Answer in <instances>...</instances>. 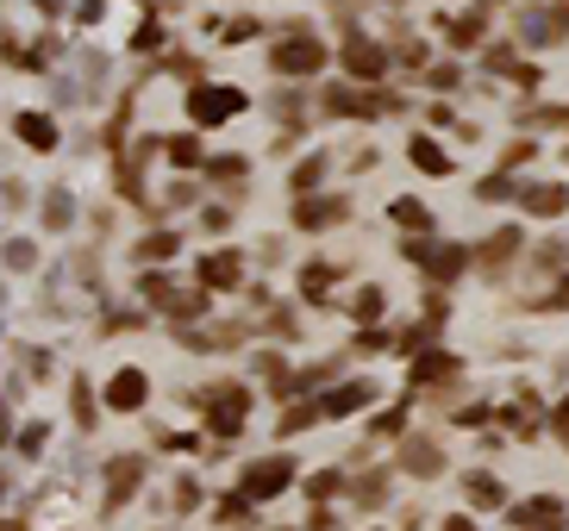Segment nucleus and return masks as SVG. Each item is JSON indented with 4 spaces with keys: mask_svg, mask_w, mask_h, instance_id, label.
Here are the masks:
<instances>
[{
    "mask_svg": "<svg viewBox=\"0 0 569 531\" xmlns=\"http://www.w3.org/2000/svg\"><path fill=\"white\" fill-rule=\"evenodd\" d=\"M226 113H238V88H201V94H194V119H201V126H213V119H226Z\"/></svg>",
    "mask_w": 569,
    "mask_h": 531,
    "instance_id": "1",
    "label": "nucleus"
},
{
    "mask_svg": "<svg viewBox=\"0 0 569 531\" xmlns=\"http://www.w3.org/2000/svg\"><path fill=\"white\" fill-rule=\"evenodd\" d=\"M276 69H288V76H307V69H319V44L295 38L288 50H276Z\"/></svg>",
    "mask_w": 569,
    "mask_h": 531,
    "instance_id": "2",
    "label": "nucleus"
},
{
    "mask_svg": "<svg viewBox=\"0 0 569 531\" xmlns=\"http://www.w3.org/2000/svg\"><path fill=\"white\" fill-rule=\"evenodd\" d=\"M282 482H288V463H257L251 475H244V494H251V500H263V494H276Z\"/></svg>",
    "mask_w": 569,
    "mask_h": 531,
    "instance_id": "3",
    "label": "nucleus"
},
{
    "mask_svg": "<svg viewBox=\"0 0 569 531\" xmlns=\"http://www.w3.org/2000/svg\"><path fill=\"white\" fill-rule=\"evenodd\" d=\"M138 400H144V375H138V369H126V375H113V407H119V413H132Z\"/></svg>",
    "mask_w": 569,
    "mask_h": 531,
    "instance_id": "4",
    "label": "nucleus"
},
{
    "mask_svg": "<svg viewBox=\"0 0 569 531\" xmlns=\"http://www.w3.org/2000/svg\"><path fill=\"white\" fill-rule=\"evenodd\" d=\"M213 419H219V425H226V432H238V425H244V394H238V388H232V394H219Z\"/></svg>",
    "mask_w": 569,
    "mask_h": 531,
    "instance_id": "5",
    "label": "nucleus"
},
{
    "mask_svg": "<svg viewBox=\"0 0 569 531\" xmlns=\"http://www.w3.org/2000/svg\"><path fill=\"white\" fill-rule=\"evenodd\" d=\"M363 400H369V388H338V394L326 400V413H357Z\"/></svg>",
    "mask_w": 569,
    "mask_h": 531,
    "instance_id": "6",
    "label": "nucleus"
},
{
    "mask_svg": "<svg viewBox=\"0 0 569 531\" xmlns=\"http://www.w3.org/2000/svg\"><path fill=\"white\" fill-rule=\"evenodd\" d=\"M19 132H26V144H51V119H32V113H26V119H19Z\"/></svg>",
    "mask_w": 569,
    "mask_h": 531,
    "instance_id": "7",
    "label": "nucleus"
},
{
    "mask_svg": "<svg viewBox=\"0 0 569 531\" xmlns=\"http://www.w3.org/2000/svg\"><path fill=\"white\" fill-rule=\"evenodd\" d=\"M351 69H357V76H376V69H382V57H376L369 44H357L351 50Z\"/></svg>",
    "mask_w": 569,
    "mask_h": 531,
    "instance_id": "8",
    "label": "nucleus"
},
{
    "mask_svg": "<svg viewBox=\"0 0 569 531\" xmlns=\"http://www.w3.org/2000/svg\"><path fill=\"white\" fill-rule=\"evenodd\" d=\"M207 282H238V263L232 257H213V263H207Z\"/></svg>",
    "mask_w": 569,
    "mask_h": 531,
    "instance_id": "9",
    "label": "nucleus"
},
{
    "mask_svg": "<svg viewBox=\"0 0 569 531\" xmlns=\"http://www.w3.org/2000/svg\"><path fill=\"white\" fill-rule=\"evenodd\" d=\"M413 163H419V169H432V176H438V169H445V157H438V150L426 144V138H419V144H413Z\"/></svg>",
    "mask_w": 569,
    "mask_h": 531,
    "instance_id": "10",
    "label": "nucleus"
},
{
    "mask_svg": "<svg viewBox=\"0 0 569 531\" xmlns=\"http://www.w3.org/2000/svg\"><path fill=\"white\" fill-rule=\"evenodd\" d=\"M532 207H538V213H557V207H563V194H557V188H538Z\"/></svg>",
    "mask_w": 569,
    "mask_h": 531,
    "instance_id": "11",
    "label": "nucleus"
},
{
    "mask_svg": "<svg viewBox=\"0 0 569 531\" xmlns=\"http://www.w3.org/2000/svg\"><path fill=\"white\" fill-rule=\"evenodd\" d=\"M326 282H332V269H307L301 288H307V294H326Z\"/></svg>",
    "mask_w": 569,
    "mask_h": 531,
    "instance_id": "12",
    "label": "nucleus"
},
{
    "mask_svg": "<svg viewBox=\"0 0 569 531\" xmlns=\"http://www.w3.org/2000/svg\"><path fill=\"white\" fill-rule=\"evenodd\" d=\"M44 219H51V226H69V194H51V213Z\"/></svg>",
    "mask_w": 569,
    "mask_h": 531,
    "instance_id": "13",
    "label": "nucleus"
},
{
    "mask_svg": "<svg viewBox=\"0 0 569 531\" xmlns=\"http://www.w3.org/2000/svg\"><path fill=\"white\" fill-rule=\"evenodd\" d=\"M395 219H401V226H426V213H419L413 200H401V207H395Z\"/></svg>",
    "mask_w": 569,
    "mask_h": 531,
    "instance_id": "14",
    "label": "nucleus"
},
{
    "mask_svg": "<svg viewBox=\"0 0 569 531\" xmlns=\"http://www.w3.org/2000/svg\"><path fill=\"white\" fill-rule=\"evenodd\" d=\"M413 469H438V450H426V444H413V457H407Z\"/></svg>",
    "mask_w": 569,
    "mask_h": 531,
    "instance_id": "15",
    "label": "nucleus"
},
{
    "mask_svg": "<svg viewBox=\"0 0 569 531\" xmlns=\"http://www.w3.org/2000/svg\"><path fill=\"white\" fill-rule=\"evenodd\" d=\"M557 425H563V438H569V407H563V419H557Z\"/></svg>",
    "mask_w": 569,
    "mask_h": 531,
    "instance_id": "16",
    "label": "nucleus"
},
{
    "mask_svg": "<svg viewBox=\"0 0 569 531\" xmlns=\"http://www.w3.org/2000/svg\"><path fill=\"white\" fill-rule=\"evenodd\" d=\"M445 531H469V525H463V519H451V525H445Z\"/></svg>",
    "mask_w": 569,
    "mask_h": 531,
    "instance_id": "17",
    "label": "nucleus"
}]
</instances>
